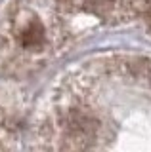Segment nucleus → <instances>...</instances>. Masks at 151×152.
Wrapping results in <instances>:
<instances>
[{
	"label": "nucleus",
	"instance_id": "f03ea898",
	"mask_svg": "<svg viewBox=\"0 0 151 152\" xmlns=\"http://www.w3.org/2000/svg\"><path fill=\"white\" fill-rule=\"evenodd\" d=\"M69 124L75 133H92L96 129V120L82 110H75L69 118Z\"/></svg>",
	"mask_w": 151,
	"mask_h": 152
},
{
	"label": "nucleus",
	"instance_id": "f257e3e1",
	"mask_svg": "<svg viewBox=\"0 0 151 152\" xmlns=\"http://www.w3.org/2000/svg\"><path fill=\"white\" fill-rule=\"evenodd\" d=\"M21 44L25 48H31V50H36L44 44V27L40 23H29L21 32Z\"/></svg>",
	"mask_w": 151,
	"mask_h": 152
},
{
	"label": "nucleus",
	"instance_id": "7ed1b4c3",
	"mask_svg": "<svg viewBox=\"0 0 151 152\" xmlns=\"http://www.w3.org/2000/svg\"><path fill=\"white\" fill-rule=\"evenodd\" d=\"M59 2H71V0H59Z\"/></svg>",
	"mask_w": 151,
	"mask_h": 152
}]
</instances>
